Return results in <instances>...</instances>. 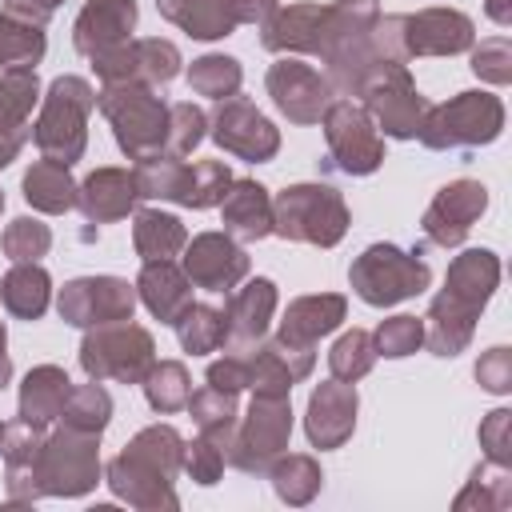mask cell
Returning <instances> with one entry per match:
<instances>
[{
    "label": "cell",
    "mask_w": 512,
    "mask_h": 512,
    "mask_svg": "<svg viewBox=\"0 0 512 512\" xmlns=\"http://www.w3.org/2000/svg\"><path fill=\"white\" fill-rule=\"evenodd\" d=\"M472 72L484 84H512V40L508 36H488L480 44H472Z\"/></svg>",
    "instance_id": "f907efd6"
},
{
    "label": "cell",
    "mask_w": 512,
    "mask_h": 512,
    "mask_svg": "<svg viewBox=\"0 0 512 512\" xmlns=\"http://www.w3.org/2000/svg\"><path fill=\"white\" fill-rule=\"evenodd\" d=\"M356 408H360V396H356V384L348 380H324L312 388L308 396V412H304V432H308V444L328 452V448H340L352 432H356Z\"/></svg>",
    "instance_id": "ffe728a7"
},
{
    "label": "cell",
    "mask_w": 512,
    "mask_h": 512,
    "mask_svg": "<svg viewBox=\"0 0 512 512\" xmlns=\"http://www.w3.org/2000/svg\"><path fill=\"white\" fill-rule=\"evenodd\" d=\"M372 364H376V344H372V332H364V328H348L332 344V352H328L332 376L336 380H348V384H356L360 376H368Z\"/></svg>",
    "instance_id": "f6af8a7d"
},
{
    "label": "cell",
    "mask_w": 512,
    "mask_h": 512,
    "mask_svg": "<svg viewBox=\"0 0 512 512\" xmlns=\"http://www.w3.org/2000/svg\"><path fill=\"white\" fill-rule=\"evenodd\" d=\"M324 12H328V4H288V8H276L260 24V44L268 52H296V56L308 52V56H316Z\"/></svg>",
    "instance_id": "4316f807"
},
{
    "label": "cell",
    "mask_w": 512,
    "mask_h": 512,
    "mask_svg": "<svg viewBox=\"0 0 512 512\" xmlns=\"http://www.w3.org/2000/svg\"><path fill=\"white\" fill-rule=\"evenodd\" d=\"M44 48H48L44 28L0 12V72L4 68H36L44 60Z\"/></svg>",
    "instance_id": "7bdbcfd3"
},
{
    "label": "cell",
    "mask_w": 512,
    "mask_h": 512,
    "mask_svg": "<svg viewBox=\"0 0 512 512\" xmlns=\"http://www.w3.org/2000/svg\"><path fill=\"white\" fill-rule=\"evenodd\" d=\"M348 316V300L340 292H316V296H296L288 308H284V320H280V332L276 340L280 344H296V348H316L320 336L336 332Z\"/></svg>",
    "instance_id": "484cf974"
},
{
    "label": "cell",
    "mask_w": 512,
    "mask_h": 512,
    "mask_svg": "<svg viewBox=\"0 0 512 512\" xmlns=\"http://www.w3.org/2000/svg\"><path fill=\"white\" fill-rule=\"evenodd\" d=\"M276 312V284L268 276H256L248 280L244 288H232L228 292V304H224V324H228V348H252L264 340L268 332V320Z\"/></svg>",
    "instance_id": "d4e9b609"
},
{
    "label": "cell",
    "mask_w": 512,
    "mask_h": 512,
    "mask_svg": "<svg viewBox=\"0 0 512 512\" xmlns=\"http://www.w3.org/2000/svg\"><path fill=\"white\" fill-rule=\"evenodd\" d=\"M64 428H76V432H92V436H104L108 420H112V396L100 388V380L92 384H72L68 400H64V412H60Z\"/></svg>",
    "instance_id": "b9f144b4"
},
{
    "label": "cell",
    "mask_w": 512,
    "mask_h": 512,
    "mask_svg": "<svg viewBox=\"0 0 512 512\" xmlns=\"http://www.w3.org/2000/svg\"><path fill=\"white\" fill-rule=\"evenodd\" d=\"M96 108V92L84 76H56L40 96V116L32 124V140L44 160L72 168L88 148V116Z\"/></svg>",
    "instance_id": "3957f363"
},
{
    "label": "cell",
    "mask_w": 512,
    "mask_h": 512,
    "mask_svg": "<svg viewBox=\"0 0 512 512\" xmlns=\"http://www.w3.org/2000/svg\"><path fill=\"white\" fill-rule=\"evenodd\" d=\"M328 140V164L344 176H372L384 164V136L376 132L364 104L332 100L320 116Z\"/></svg>",
    "instance_id": "7c38bea8"
},
{
    "label": "cell",
    "mask_w": 512,
    "mask_h": 512,
    "mask_svg": "<svg viewBox=\"0 0 512 512\" xmlns=\"http://www.w3.org/2000/svg\"><path fill=\"white\" fill-rule=\"evenodd\" d=\"M356 96H360L364 112L372 116L376 132H384L392 140H416L428 100L416 92V80L408 76V68L400 60H376L364 72Z\"/></svg>",
    "instance_id": "9c48e42d"
},
{
    "label": "cell",
    "mask_w": 512,
    "mask_h": 512,
    "mask_svg": "<svg viewBox=\"0 0 512 512\" xmlns=\"http://www.w3.org/2000/svg\"><path fill=\"white\" fill-rule=\"evenodd\" d=\"M288 436H292V404H288V396L252 392L248 416L236 420V432H232V444L224 452V464H232L236 472H248V476H264L268 464L288 448Z\"/></svg>",
    "instance_id": "30bf717a"
},
{
    "label": "cell",
    "mask_w": 512,
    "mask_h": 512,
    "mask_svg": "<svg viewBox=\"0 0 512 512\" xmlns=\"http://www.w3.org/2000/svg\"><path fill=\"white\" fill-rule=\"evenodd\" d=\"M232 8H236V20L240 24H264L276 8H280V0H232Z\"/></svg>",
    "instance_id": "6f0895ef"
},
{
    "label": "cell",
    "mask_w": 512,
    "mask_h": 512,
    "mask_svg": "<svg viewBox=\"0 0 512 512\" xmlns=\"http://www.w3.org/2000/svg\"><path fill=\"white\" fill-rule=\"evenodd\" d=\"M156 12L192 40H224L240 28L232 0H156Z\"/></svg>",
    "instance_id": "f546056e"
},
{
    "label": "cell",
    "mask_w": 512,
    "mask_h": 512,
    "mask_svg": "<svg viewBox=\"0 0 512 512\" xmlns=\"http://www.w3.org/2000/svg\"><path fill=\"white\" fill-rule=\"evenodd\" d=\"M12 380V360H8V332H4V320H0V388Z\"/></svg>",
    "instance_id": "680465c9"
},
{
    "label": "cell",
    "mask_w": 512,
    "mask_h": 512,
    "mask_svg": "<svg viewBox=\"0 0 512 512\" xmlns=\"http://www.w3.org/2000/svg\"><path fill=\"white\" fill-rule=\"evenodd\" d=\"M500 284V256L492 248H468L448 264L444 288L432 296L424 316V344L436 356H460L472 344L476 320Z\"/></svg>",
    "instance_id": "6da1fadb"
},
{
    "label": "cell",
    "mask_w": 512,
    "mask_h": 512,
    "mask_svg": "<svg viewBox=\"0 0 512 512\" xmlns=\"http://www.w3.org/2000/svg\"><path fill=\"white\" fill-rule=\"evenodd\" d=\"M208 136L236 160L264 164L280 152V128L248 100V96H228L216 100V112L208 116Z\"/></svg>",
    "instance_id": "4fadbf2b"
},
{
    "label": "cell",
    "mask_w": 512,
    "mask_h": 512,
    "mask_svg": "<svg viewBox=\"0 0 512 512\" xmlns=\"http://www.w3.org/2000/svg\"><path fill=\"white\" fill-rule=\"evenodd\" d=\"M68 392H72V380H68L64 368L36 364L24 376V384H20V420L24 424H36V428H48L52 420H60Z\"/></svg>",
    "instance_id": "4dcf8cb0"
},
{
    "label": "cell",
    "mask_w": 512,
    "mask_h": 512,
    "mask_svg": "<svg viewBox=\"0 0 512 512\" xmlns=\"http://www.w3.org/2000/svg\"><path fill=\"white\" fill-rule=\"evenodd\" d=\"M204 380L220 392H244L248 388V352L244 348H228L220 360L208 364Z\"/></svg>",
    "instance_id": "db71d44e"
},
{
    "label": "cell",
    "mask_w": 512,
    "mask_h": 512,
    "mask_svg": "<svg viewBox=\"0 0 512 512\" xmlns=\"http://www.w3.org/2000/svg\"><path fill=\"white\" fill-rule=\"evenodd\" d=\"M180 48L172 40L160 36H144V40H124L100 56H92V68L100 76V84H148V88H164L176 80L180 72Z\"/></svg>",
    "instance_id": "5bb4252c"
},
{
    "label": "cell",
    "mask_w": 512,
    "mask_h": 512,
    "mask_svg": "<svg viewBox=\"0 0 512 512\" xmlns=\"http://www.w3.org/2000/svg\"><path fill=\"white\" fill-rule=\"evenodd\" d=\"M512 504V476H508V464H476L472 468V480L460 488V496L452 500L456 512H468V508H480V512H504Z\"/></svg>",
    "instance_id": "74e56055"
},
{
    "label": "cell",
    "mask_w": 512,
    "mask_h": 512,
    "mask_svg": "<svg viewBox=\"0 0 512 512\" xmlns=\"http://www.w3.org/2000/svg\"><path fill=\"white\" fill-rule=\"evenodd\" d=\"M100 480V436L76 432V428H56L44 436L40 448V488L44 496H88Z\"/></svg>",
    "instance_id": "8fae6325"
},
{
    "label": "cell",
    "mask_w": 512,
    "mask_h": 512,
    "mask_svg": "<svg viewBox=\"0 0 512 512\" xmlns=\"http://www.w3.org/2000/svg\"><path fill=\"white\" fill-rule=\"evenodd\" d=\"M172 328L188 356H208V352L224 348V340H228L224 308H212V304H188Z\"/></svg>",
    "instance_id": "f35d334b"
},
{
    "label": "cell",
    "mask_w": 512,
    "mask_h": 512,
    "mask_svg": "<svg viewBox=\"0 0 512 512\" xmlns=\"http://www.w3.org/2000/svg\"><path fill=\"white\" fill-rule=\"evenodd\" d=\"M96 108L112 124V136L128 160H144L152 152H164L168 136V104L148 84H104L96 92Z\"/></svg>",
    "instance_id": "5b68a950"
},
{
    "label": "cell",
    "mask_w": 512,
    "mask_h": 512,
    "mask_svg": "<svg viewBox=\"0 0 512 512\" xmlns=\"http://www.w3.org/2000/svg\"><path fill=\"white\" fill-rule=\"evenodd\" d=\"M0 436H4V424H0Z\"/></svg>",
    "instance_id": "94428289"
},
{
    "label": "cell",
    "mask_w": 512,
    "mask_h": 512,
    "mask_svg": "<svg viewBox=\"0 0 512 512\" xmlns=\"http://www.w3.org/2000/svg\"><path fill=\"white\" fill-rule=\"evenodd\" d=\"M180 172H184V160L172 156V152H152V156L136 160L132 176H136L140 200H172L176 184H180Z\"/></svg>",
    "instance_id": "bcb514c9"
},
{
    "label": "cell",
    "mask_w": 512,
    "mask_h": 512,
    "mask_svg": "<svg viewBox=\"0 0 512 512\" xmlns=\"http://www.w3.org/2000/svg\"><path fill=\"white\" fill-rule=\"evenodd\" d=\"M224 232L232 240H264L272 236V196L256 180H232L220 200Z\"/></svg>",
    "instance_id": "83f0119b"
},
{
    "label": "cell",
    "mask_w": 512,
    "mask_h": 512,
    "mask_svg": "<svg viewBox=\"0 0 512 512\" xmlns=\"http://www.w3.org/2000/svg\"><path fill=\"white\" fill-rule=\"evenodd\" d=\"M0 212H4V192H0Z\"/></svg>",
    "instance_id": "91938a15"
},
{
    "label": "cell",
    "mask_w": 512,
    "mask_h": 512,
    "mask_svg": "<svg viewBox=\"0 0 512 512\" xmlns=\"http://www.w3.org/2000/svg\"><path fill=\"white\" fill-rule=\"evenodd\" d=\"M480 448H484V460L492 464H508L512 460V412L508 408H492L484 420H480Z\"/></svg>",
    "instance_id": "f5cc1de1"
},
{
    "label": "cell",
    "mask_w": 512,
    "mask_h": 512,
    "mask_svg": "<svg viewBox=\"0 0 512 512\" xmlns=\"http://www.w3.org/2000/svg\"><path fill=\"white\" fill-rule=\"evenodd\" d=\"M504 128V104L492 92H456L452 100L424 112L416 140L432 152L444 148H480L492 144Z\"/></svg>",
    "instance_id": "8992f818"
},
{
    "label": "cell",
    "mask_w": 512,
    "mask_h": 512,
    "mask_svg": "<svg viewBox=\"0 0 512 512\" xmlns=\"http://www.w3.org/2000/svg\"><path fill=\"white\" fill-rule=\"evenodd\" d=\"M232 180H236V176H232V168H228L224 160H196V164H184L172 204L196 208V212L216 208V204L224 200V192H228Z\"/></svg>",
    "instance_id": "8d00e7d4"
},
{
    "label": "cell",
    "mask_w": 512,
    "mask_h": 512,
    "mask_svg": "<svg viewBox=\"0 0 512 512\" xmlns=\"http://www.w3.org/2000/svg\"><path fill=\"white\" fill-rule=\"evenodd\" d=\"M136 300H144V308L160 324H176L180 312L192 304V280L172 260H152L136 276Z\"/></svg>",
    "instance_id": "f1b7e54d"
},
{
    "label": "cell",
    "mask_w": 512,
    "mask_h": 512,
    "mask_svg": "<svg viewBox=\"0 0 512 512\" xmlns=\"http://www.w3.org/2000/svg\"><path fill=\"white\" fill-rule=\"evenodd\" d=\"M240 80H244V68L236 56H220V52H208L200 60H192L188 68V88L196 96H208V100H228L240 92Z\"/></svg>",
    "instance_id": "60d3db41"
},
{
    "label": "cell",
    "mask_w": 512,
    "mask_h": 512,
    "mask_svg": "<svg viewBox=\"0 0 512 512\" xmlns=\"http://www.w3.org/2000/svg\"><path fill=\"white\" fill-rule=\"evenodd\" d=\"M400 40H404V60H412V56H456V52L472 48L476 28L456 8H424V12L400 16Z\"/></svg>",
    "instance_id": "d6986e66"
},
{
    "label": "cell",
    "mask_w": 512,
    "mask_h": 512,
    "mask_svg": "<svg viewBox=\"0 0 512 512\" xmlns=\"http://www.w3.org/2000/svg\"><path fill=\"white\" fill-rule=\"evenodd\" d=\"M0 248H4V256H8L12 264H32V260L48 256L52 232H48V224H40L36 216H16V220L4 228Z\"/></svg>",
    "instance_id": "7dc6e473"
},
{
    "label": "cell",
    "mask_w": 512,
    "mask_h": 512,
    "mask_svg": "<svg viewBox=\"0 0 512 512\" xmlns=\"http://www.w3.org/2000/svg\"><path fill=\"white\" fill-rule=\"evenodd\" d=\"M40 448H44V428L24 424V420L4 424L0 456H4L8 504H36L44 496V488H40Z\"/></svg>",
    "instance_id": "7402d4cb"
},
{
    "label": "cell",
    "mask_w": 512,
    "mask_h": 512,
    "mask_svg": "<svg viewBox=\"0 0 512 512\" xmlns=\"http://www.w3.org/2000/svg\"><path fill=\"white\" fill-rule=\"evenodd\" d=\"M136 16H140L136 0H88L72 24V48L92 60V56L132 40Z\"/></svg>",
    "instance_id": "603a6c76"
},
{
    "label": "cell",
    "mask_w": 512,
    "mask_h": 512,
    "mask_svg": "<svg viewBox=\"0 0 512 512\" xmlns=\"http://www.w3.org/2000/svg\"><path fill=\"white\" fill-rule=\"evenodd\" d=\"M184 276L204 292H232L248 276V252L228 232H200L184 244Z\"/></svg>",
    "instance_id": "ac0fdd59"
},
{
    "label": "cell",
    "mask_w": 512,
    "mask_h": 512,
    "mask_svg": "<svg viewBox=\"0 0 512 512\" xmlns=\"http://www.w3.org/2000/svg\"><path fill=\"white\" fill-rule=\"evenodd\" d=\"M136 176L128 168H96L76 184V208L88 216V224H112L124 220L136 208Z\"/></svg>",
    "instance_id": "cb8c5ba5"
},
{
    "label": "cell",
    "mask_w": 512,
    "mask_h": 512,
    "mask_svg": "<svg viewBox=\"0 0 512 512\" xmlns=\"http://www.w3.org/2000/svg\"><path fill=\"white\" fill-rule=\"evenodd\" d=\"M180 460H184V436L172 424H148L124 444L120 456L108 460L104 480L116 500H124L140 512L180 508V496L172 488Z\"/></svg>",
    "instance_id": "7a4b0ae2"
},
{
    "label": "cell",
    "mask_w": 512,
    "mask_h": 512,
    "mask_svg": "<svg viewBox=\"0 0 512 512\" xmlns=\"http://www.w3.org/2000/svg\"><path fill=\"white\" fill-rule=\"evenodd\" d=\"M188 244V232L184 224L172 216V212H160V208H140L136 220H132V248L144 264L152 260H176Z\"/></svg>",
    "instance_id": "1f68e13d"
},
{
    "label": "cell",
    "mask_w": 512,
    "mask_h": 512,
    "mask_svg": "<svg viewBox=\"0 0 512 512\" xmlns=\"http://www.w3.org/2000/svg\"><path fill=\"white\" fill-rule=\"evenodd\" d=\"M372 344H376V356H388V360L412 356L424 344V320L420 316H388L376 324Z\"/></svg>",
    "instance_id": "681fc988"
},
{
    "label": "cell",
    "mask_w": 512,
    "mask_h": 512,
    "mask_svg": "<svg viewBox=\"0 0 512 512\" xmlns=\"http://www.w3.org/2000/svg\"><path fill=\"white\" fill-rule=\"evenodd\" d=\"M60 4H64V0H8V4H4V16H16V20H24V24L44 28V24L56 16Z\"/></svg>",
    "instance_id": "9f6ffc18"
},
{
    "label": "cell",
    "mask_w": 512,
    "mask_h": 512,
    "mask_svg": "<svg viewBox=\"0 0 512 512\" xmlns=\"http://www.w3.org/2000/svg\"><path fill=\"white\" fill-rule=\"evenodd\" d=\"M352 216L344 196L332 184H292L276 192L272 200V232L292 240V244H312V248H332L344 240Z\"/></svg>",
    "instance_id": "277c9868"
},
{
    "label": "cell",
    "mask_w": 512,
    "mask_h": 512,
    "mask_svg": "<svg viewBox=\"0 0 512 512\" xmlns=\"http://www.w3.org/2000/svg\"><path fill=\"white\" fill-rule=\"evenodd\" d=\"M268 480H272V488H276V496L284 500V504H292V508H304V504H312L316 500V492H320V484H324V472H320V464L312 460V456H304V452H280L272 464H268V472H264Z\"/></svg>",
    "instance_id": "d590c367"
},
{
    "label": "cell",
    "mask_w": 512,
    "mask_h": 512,
    "mask_svg": "<svg viewBox=\"0 0 512 512\" xmlns=\"http://www.w3.org/2000/svg\"><path fill=\"white\" fill-rule=\"evenodd\" d=\"M24 200L36 208V212H48V216H60L68 208H76V180L64 164H52V160H36L28 172H24Z\"/></svg>",
    "instance_id": "e575fe53"
},
{
    "label": "cell",
    "mask_w": 512,
    "mask_h": 512,
    "mask_svg": "<svg viewBox=\"0 0 512 512\" xmlns=\"http://www.w3.org/2000/svg\"><path fill=\"white\" fill-rule=\"evenodd\" d=\"M476 380H480V388H484V392L504 396V392L512 388V352H508L504 344L488 348V352L476 360Z\"/></svg>",
    "instance_id": "11a10c76"
},
{
    "label": "cell",
    "mask_w": 512,
    "mask_h": 512,
    "mask_svg": "<svg viewBox=\"0 0 512 512\" xmlns=\"http://www.w3.org/2000/svg\"><path fill=\"white\" fill-rule=\"evenodd\" d=\"M140 388H144L148 408L160 412V416H172V412L188 408V396H192V380H188V368L180 360H152Z\"/></svg>",
    "instance_id": "ab89813d"
},
{
    "label": "cell",
    "mask_w": 512,
    "mask_h": 512,
    "mask_svg": "<svg viewBox=\"0 0 512 512\" xmlns=\"http://www.w3.org/2000/svg\"><path fill=\"white\" fill-rule=\"evenodd\" d=\"M188 412H192V424L200 428V436L212 440L220 452H228L232 432H236V420H240L236 392H220V388L204 384L200 392L188 396Z\"/></svg>",
    "instance_id": "836d02e7"
},
{
    "label": "cell",
    "mask_w": 512,
    "mask_h": 512,
    "mask_svg": "<svg viewBox=\"0 0 512 512\" xmlns=\"http://www.w3.org/2000/svg\"><path fill=\"white\" fill-rule=\"evenodd\" d=\"M348 284L352 292L372 304V308H392L400 300H412L420 296L428 284H432V268L420 260V248L416 252H404L396 244H368L352 268H348Z\"/></svg>",
    "instance_id": "52a82bcc"
},
{
    "label": "cell",
    "mask_w": 512,
    "mask_h": 512,
    "mask_svg": "<svg viewBox=\"0 0 512 512\" xmlns=\"http://www.w3.org/2000/svg\"><path fill=\"white\" fill-rule=\"evenodd\" d=\"M60 320L72 328H96L112 320H132L136 312V284L120 276H76L56 296Z\"/></svg>",
    "instance_id": "9a60e30c"
},
{
    "label": "cell",
    "mask_w": 512,
    "mask_h": 512,
    "mask_svg": "<svg viewBox=\"0 0 512 512\" xmlns=\"http://www.w3.org/2000/svg\"><path fill=\"white\" fill-rule=\"evenodd\" d=\"M204 136H208V116H204L200 104H192V100H176V104H168V136H164V152H172V156H188Z\"/></svg>",
    "instance_id": "c3c4849f"
},
{
    "label": "cell",
    "mask_w": 512,
    "mask_h": 512,
    "mask_svg": "<svg viewBox=\"0 0 512 512\" xmlns=\"http://www.w3.org/2000/svg\"><path fill=\"white\" fill-rule=\"evenodd\" d=\"M244 352H248V388L252 392H260V396H288L292 392L296 380H292V372H288V364L272 340L268 344L260 340Z\"/></svg>",
    "instance_id": "ee69618b"
},
{
    "label": "cell",
    "mask_w": 512,
    "mask_h": 512,
    "mask_svg": "<svg viewBox=\"0 0 512 512\" xmlns=\"http://www.w3.org/2000/svg\"><path fill=\"white\" fill-rule=\"evenodd\" d=\"M40 104L36 68H4L0 72V168H8L20 148L32 140V108Z\"/></svg>",
    "instance_id": "44dd1931"
},
{
    "label": "cell",
    "mask_w": 512,
    "mask_h": 512,
    "mask_svg": "<svg viewBox=\"0 0 512 512\" xmlns=\"http://www.w3.org/2000/svg\"><path fill=\"white\" fill-rule=\"evenodd\" d=\"M484 208H488V188L480 180L464 176V180L444 184L432 196V204L424 208V220H420L424 240L436 248H460L464 236L472 232V224L484 216Z\"/></svg>",
    "instance_id": "e0dca14e"
},
{
    "label": "cell",
    "mask_w": 512,
    "mask_h": 512,
    "mask_svg": "<svg viewBox=\"0 0 512 512\" xmlns=\"http://www.w3.org/2000/svg\"><path fill=\"white\" fill-rule=\"evenodd\" d=\"M180 472H188L196 484L212 488V484L220 480V472H224V452H220L212 440H204V436L184 440V460H180Z\"/></svg>",
    "instance_id": "816d5d0a"
},
{
    "label": "cell",
    "mask_w": 512,
    "mask_h": 512,
    "mask_svg": "<svg viewBox=\"0 0 512 512\" xmlns=\"http://www.w3.org/2000/svg\"><path fill=\"white\" fill-rule=\"evenodd\" d=\"M264 88H268L272 104L280 108V116H288L292 124H320L324 108L332 104L328 76H320L312 64H304L296 56H280L268 68Z\"/></svg>",
    "instance_id": "2e32d148"
},
{
    "label": "cell",
    "mask_w": 512,
    "mask_h": 512,
    "mask_svg": "<svg viewBox=\"0 0 512 512\" xmlns=\"http://www.w3.org/2000/svg\"><path fill=\"white\" fill-rule=\"evenodd\" d=\"M52 300V280L48 272L32 260V264H12L0 280V304L16 316V320H40L48 312Z\"/></svg>",
    "instance_id": "d6a6232c"
},
{
    "label": "cell",
    "mask_w": 512,
    "mask_h": 512,
    "mask_svg": "<svg viewBox=\"0 0 512 512\" xmlns=\"http://www.w3.org/2000/svg\"><path fill=\"white\" fill-rule=\"evenodd\" d=\"M156 360V340L148 328L132 320H112L84 328L80 340V368L88 380H116V384H140L144 372Z\"/></svg>",
    "instance_id": "ba28073f"
}]
</instances>
